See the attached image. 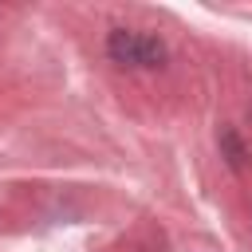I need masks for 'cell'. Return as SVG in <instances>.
Segmentation results:
<instances>
[{
  "label": "cell",
  "mask_w": 252,
  "mask_h": 252,
  "mask_svg": "<svg viewBox=\"0 0 252 252\" xmlns=\"http://www.w3.org/2000/svg\"><path fill=\"white\" fill-rule=\"evenodd\" d=\"M106 51H110V59H114V63H126V67H158V63L165 59L161 39L142 35V32H126V28L110 32Z\"/></svg>",
  "instance_id": "cell-1"
},
{
  "label": "cell",
  "mask_w": 252,
  "mask_h": 252,
  "mask_svg": "<svg viewBox=\"0 0 252 252\" xmlns=\"http://www.w3.org/2000/svg\"><path fill=\"white\" fill-rule=\"evenodd\" d=\"M220 142H224V150H228V161L240 169V165H244V150H240V142L232 138V130H220Z\"/></svg>",
  "instance_id": "cell-2"
}]
</instances>
